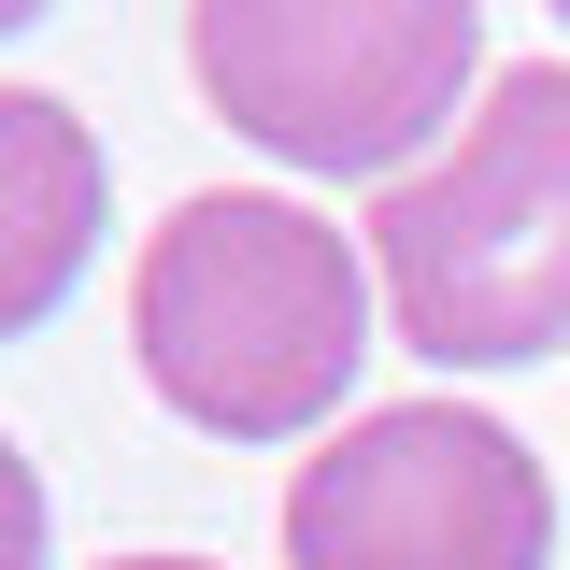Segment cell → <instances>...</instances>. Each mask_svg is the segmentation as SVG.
Returning <instances> with one entry per match:
<instances>
[{
  "instance_id": "cell-6",
  "label": "cell",
  "mask_w": 570,
  "mask_h": 570,
  "mask_svg": "<svg viewBox=\"0 0 570 570\" xmlns=\"http://www.w3.org/2000/svg\"><path fill=\"white\" fill-rule=\"evenodd\" d=\"M43 542H58V513H43V471L0 442V570H43Z\"/></svg>"
},
{
  "instance_id": "cell-7",
  "label": "cell",
  "mask_w": 570,
  "mask_h": 570,
  "mask_svg": "<svg viewBox=\"0 0 570 570\" xmlns=\"http://www.w3.org/2000/svg\"><path fill=\"white\" fill-rule=\"evenodd\" d=\"M115 570H214V557H115Z\"/></svg>"
},
{
  "instance_id": "cell-8",
  "label": "cell",
  "mask_w": 570,
  "mask_h": 570,
  "mask_svg": "<svg viewBox=\"0 0 570 570\" xmlns=\"http://www.w3.org/2000/svg\"><path fill=\"white\" fill-rule=\"evenodd\" d=\"M29 14H43V0H0V43H14V29H29Z\"/></svg>"
},
{
  "instance_id": "cell-3",
  "label": "cell",
  "mask_w": 570,
  "mask_h": 570,
  "mask_svg": "<svg viewBox=\"0 0 570 570\" xmlns=\"http://www.w3.org/2000/svg\"><path fill=\"white\" fill-rule=\"evenodd\" d=\"M485 43V0H186V71L285 171H400Z\"/></svg>"
},
{
  "instance_id": "cell-2",
  "label": "cell",
  "mask_w": 570,
  "mask_h": 570,
  "mask_svg": "<svg viewBox=\"0 0 570 570\" xmlns=\"http://www.w3.org/2000/svg\"><path fill=\"white\" fill-rule=\"evenodd\" d=\"M371 272H385L400 343L442 371H513L570 343V58L499 71L456 157L385 186Z\"/></svg>"
},
{
  "instance_id": "cell-9",
  "label": "cell",
  "mask_w": 570,
  "mask_h": 570,
  "mask_svg": "<svg viewBox=\"0 0 570 570\" xmlns=\"http://www.w3.org/2000/svg\"><path fill=\"white\" fill-rule=\"evenodd\" d=\"M557 14H570V0H557Z\"/></svg>"
},
{
  "instance_id": "cell-1",
  "label": "cell",
  "mask_w": 570,
  "mask_h": 570,
  "mask_svg": "<svg viewBox=\"0 0 570 570\" xmlns=\"http://www.w3.org/2000/svg\"><path fill=\"white\" fill-rule=\"evenodd\" d=\"M129 356L214 442H299L343 414L371 356V272L328 214L272 186H200L129 272Z\"/></svg>"
},
{
  "instance_id": "cell-5",
  "label": "cell",
  "mask_w": 570,
  "mask_h": 570,
  "mask_svg": "<svg viewBox=\"0 0 570 570\" xmlns=\"http://www.w3.org/2000/svg\"><path fill=\"white\" fill-rule=\"evenodd\" d=\"M100 257V142L71 100L0 86V343H29Z\"/></svg>"
},
{
  "instance_id": "cell-4",
  "label": "cell",
  "mask_w": 570,
  "mask_h": 570,
  "mask_svg": "<svg viewBox=\"0 0 570 570\" xmlns=\"http://www.w3.org/2000/svg\"><path fill=\"white\" fill-rule=\"evenodd\" d=\"M542 557H557V485L471 400L356 414L285 485V570H542Z\"/></svg>"
}]
</instances>
